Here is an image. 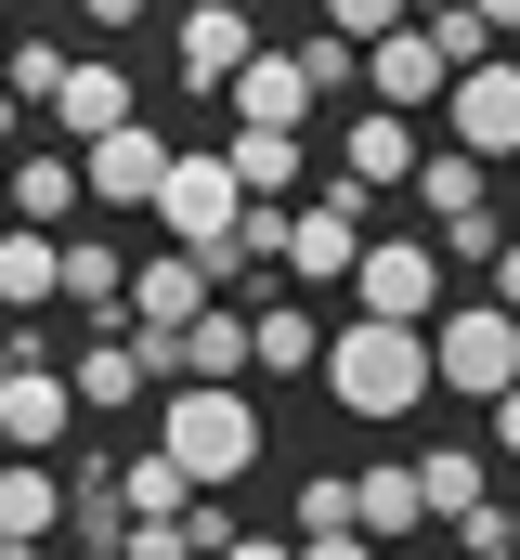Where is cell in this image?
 <instances>
[{
  "label": "cell",
  "instance_id": "cell-38",
  "mask_svg": "<svg viewBox=\"0 0 520 560\" xmlns=\"http://www.w3.org/2000/svg\"><path fill=\"white\" fill-rule=\"evenodd\" d=\"M66 560H130V548H66Z\"/></svg>",
  "mask_w": 520,
  "mask_h": 560
},
{
  "label": "cell",
  "instance_id": "cell-12",
  "mask_svg": "<svg viewBox=\"0 0 520 560\" xmlns=\"http://www.w3.org/2000/svg\"><path fill=\"white\" fill-rule=\"evenodd\" d=\"M365 92H378L390 118H416V105H442V92H456V52H442L429 26H390L378 52H365Z\"/></svg>",
  "mask_w": 520,
  "mask_h": 560
},
{
  "label": "cell",
  "instance_id": "cell-23",
  "mask_svg": "<svg viewBox=\"0 0 520 560\" xmlns=\"http://www.w3.org/2000/svg\"><path fill=\"white\" fill-rule=\"evenodd\" d=\"M222 156H235V183H248V209H273V196H299V131H222Z\"/></svg>",
  "mask_w": 520,
  "mask_h": 560
},
{
  "label": "cell",
  "instance_id": "cell-18",
  "mask_svg": "<svg viewBox=\"0 0 520 560\" xmlns=\"http://www.w3.org/2000/svg\"><path fill=\"white\" fill-rule=\"evenodd\" d=\"M79 196H92V170H79L66 143H39V156H13V183H0V209H13L26 235H52V222H79Z\"/></svg>",
  "mask_w": 520,
  "mask_h": 560
},
{
  "label": "cell",
  "instance_id": "cell-25",
  "mask_svg": "<svg viewBox=\"0 0 520 560\" xmlns=\"http://www.w3.org/2000/svg\"><path fill=\"white\" fill-rule=\"evenodd\" d=\"M118 495H130V535H156V522H182V509H196V482H182L156 443H130V456H118Z\"/></svg>",
  "mask_w": 520,
  "mask_h": 560
},
{
  "label": "cell",
  "instance_id": "cell-34",
  "mask_svg": "<svg viewBox=\"0 0 520 560\" xmlns=\"http://www.w3.org/2000/svg\"><path fill=\"white\" fill-rule=\"evenodd\" d=\"M469 13H482V39H495V26H520V0H469Z\"/></svg>",
  "mask_w": 520,
  "mask_h": 560
},
{
  "label": "cell",
  "instance_id": "cell-26",
  "mask_svg": "<svg viewBox=\"0 0 520 560\" xmlns=\"http://www.w3.org/2000/svg\"><path fill=\"white\" fill-rule=\"evenodd\" d=\"M66 66H79V52H52V39H13V52H0V92L52 118V92H66Z\"/></svg>",
  "mask_w": 520,
  "mask_h": 560
},
{
  "label": "cell",
  "instance_id": "cell-4",
  "mask_svg": "<svg viewBox=\"0 0 520 560\" xmlns=\"http://www.w3.org/2000/svg\"><path fill=\"white\" fill-rule=\"evenodd\" d=\"M235 222H248V183H235V156L209 143V156H169V183H156V235L169 248H235Z\"/></svg>",
  "mask_w": 520,
  "mask_h": 560
},
{
  "label": "cell",
  "instance_id": "cell-36",
  "mask_svg": "<svg viewBox=\"0 0 520 560\" xmlns=\"http://www.w3.org/2000/svg\"><path fill=\"white\" fill-rule=\"evenodd\" d=\"M13 131H26V105H13V92H0V143H13Z\"/></svg>",
  "mask_w": 520,
  "mask_h": 560
},
{
  "label": "cell",
  "instance_id": "cell-27",
  "mask_svg": "<svg viewBox=\"0 0 520 560\" xmlns=\"http://www.w3.org/2000/svg\"><path fill=\"white\" fill-rule=\"evenodd\" d=\"M299 535H365V482L352 469H312L299 482Z\"/></svg>",
  "mask_w": 520,
  "mask_h": 560
},
{
  "label": "cell",
  "instance_id": "cell-41",
  "mask_svg": "<svg viewBox=\"0 0 520 560\" xmlns=\"http://www.w3.org/2000/svg\"><path fill=\"white\" fill-rule=\"evenodd\" d=\"M0 469H13V443H0Z\"/></svg>",
  "mask_w": 520,
  "mask_h": 560
},
{
  "label": "cell",
  "instance_id": "cell-13",
  "mask_svg": "<svg viewBox=\"0 0 520 560\" xmlns=\"http://www.w3.org/2000/svg\"><path fill=\"white\" fill-rule=\"evenodd\" d=\"M169 156H182V143H156L143 118H130V131H105V143H79L92 196H105V209H143V222H156V183H169Z\"/></svg>",
  "mask_w": 520,
  "mask_h": 560
},
{
  "label": "cell",
  "instance_id": "cell-3",
  "mask_svg": "<svg viewBox=\"0 0 520 560\" xmlns=\"http://www.w3.org/2000/svg\"><path fill=\"white\" fill-rule=\"evenodd\" d=\"M429 378L469 392V405H508L520 392V313L508 300H456V313L429 326Z\"/></svg>",
  "mask_w": 520,
  "mask_h": 560
},
{
  "label": "cell",
  "instance_id": "cell-16",
  "mask_svg": "<svg viewBox=\"0 0 520 560\" xmlns=\"http://www.w3.org/2000/svg\"><path fill=\"white\" fill-rule=\"evenodd\" d=\"M66 430H79V392H66L52 365H13V378H0V443H13V456H52Z\"/></svg>",
  "mask_w": 520,
  "mask_h": 560
},
{
  "label": "cell",
  "instance_id": "cell-11",
  "mask_svg": "<svg viewBox=\"0 0 520 560\" xmlns=\"http://www.w3.org/2000/svg\"><path fill=\"white\" fill-rule=\"evenodd\" d=\"M416 118H390V105H365V118H339V196H390V183H416Z\"/></svg>",
  "mask_w": 520,
  "mask_h": 560
},
{
  "label": "cell",
  "instance_id": "cell-6",
  "mask_svg": "<svg viewBox=\"0 0 520 560\" xmlns=\"http://www.w3.org/2000/svg\"><path fill=\"white\" fill-rule=\"evenodd\" d=\"M209 300H222V287L196 275L182 248H143V261H130V339H143V365H156V392H169V339H182V326H196Z\"/></svg>",
  "mask_w": 520,
  "mask_h": 560
},
{
  "label": "cell",
  "instance_id": "cell-20",
  "mask_svg": "<svg viewBox=\"0 0 520 560\" xmlns=\"http://www.w3.org/2000/svg\"><path fill=\"white\" fill-rule=\"evenodd\" d=\"M52 300H66V235H26V222H13V235H0V313L39 326Z\"/></svg>",
  "mask_w": 520,
  "mask_h": 560
},
{
  "label": "cell",
  "instance_id": "cell-37",
  "mask_svg": "<svg viewBox=\"0 0 520 560\" xmlns=\"http://www.w3.org/2000/svg\"><path fill=\"white\" fill-rule=\"evenodd\" d=\"M390 560H442V535H429V548H390Z\"/></svg>",
  "mask_w": 520,
  "mask_h": 560
},
{
  "label": "cell",
  "instance_id": "cell-1",
  "mask_svg": "<svg viewBox=\"0 0 520 560\" xmlns=\"http://www.w3.org/2000/svg\"><path fill=\"white\" fill-rule=\"evenodd\" d=\"M326 392H339V418H416L442 378H429V326H378V313H352V326H326Z\"/></svg>",
  "mask_w": 520,
  "mask_h": 560
},
{
  "label": "cell",
  "instance_id": "cell-39",
  "mask_svg": "<svg viewBox=\"0 0 520 560\" xmlns=\"http://www.w3.org/2000/svg\"><path fill=\"white\" fill-rule=\"evenodd\" d=\"M235 13H273V0H235Z\"/></svg>",
  "mask_w": 520,
  "mask_h": 560
},
{
  "label": "cell",
  "instance_id": "cell-40",
  "mask_svg": "<svg viewBox=\"0 0 520 560\" xmlns=\"http://www.w3.org/2000/svg\"><path fill=\"white\" fill-rule=\"evenodd\" d=\"M0 52H13V26H0Z\"/></svg>",
  "mask_w": 520,
  "mask_h": 560
},
{
  "label": "cell",
  "instance_id": "cell-35",
  "mask_svg": "<svg viewBox=\"0 0 520 560\" xmlns=\"http://www.w3.org/2000/svg\"><path fill=\"white\" fill-rule=\"evenodd\" d=\"M495 443H508V456H520V392H508V405H495Z\"/></svg>",
  "mask_w": 520,
  "mask_h": 560
},
{
  "label": "cell",
  "instance_id": "cell-2",
  "mask_svg": "<svg viewBox=\"0 0 520 560\" xmlns=\"http://www.w3.org/2000/svg\"><path fill=\"white\" fill-rule=\"evenodd\" d=\"M260 443H273V430H260V392H169V405H156V456H169L196 495L248 482Z\"/></svg>",
  "mask_w": 520,
  "mask_h": 560
},
{
  "label": "cell",
  "instance_id": "cell-21",
  "mask_svg": "<svg viewBox=\"0 0 520 560\" xmlns=\"http://www.w3.org/2000/svg\"><path fill=\"white\" fill-rule=\"evenodd\" d=\"M365 482V548H429V495H416V456H378L352 469Z\"/></svg>",
  "mask_w": 520,
  "mask_h": 560
},
{
  "label": "cell",
  "instance_id": "cell-30",
  "mask_svg": "<svg viewBox=\"0 0 520 560\" xmlns=\"http://www.w3.org/2000/svg\"><path fill=\"white\" fill-rule=\"evenodd\" d=\"M299 560H390V548H365V535H299Z\"/></svg>",
  "mask_w": 520,
  "mask_h": 560
},
{
  "label": "cell",
  "instance_id": "cell-7",
  "mask_svg": "<svg viewBox=\"0 0 520 560\" xmlns=\"http://www.w3.org/2000/svg\"><path fill=\"white\" fill-rule=\"evenodd\" d=\"M286 275L299 287H352L365 275V196H339V183L299 196V209H286Z\"/></svg>",
  "mask_w": 520,
  "mask_h": 560
},
{
  "label": "cell",
  "instance_id": "cell-17",
  "mask_svg": "<svg viewBox=\"0 0 520 560\" xmlns=\"http://www.w3.org/2000/svg\"><path fill=\"white\" fill-rule=\"evenodd\" d=\"M143 105H130V66H105V52H79L66 66V92H52V131L66 143H105V131H130Z\"/></svg>",
  "mask_w": 520,
  "mask_h": 560
},
{
  "label": "cell",
  "instance_id": "cell-8",
  "mask_svg": "<svg viewBox=\"0 0 520 560\" xmlns=\"http://www.w3.org/2000/svg\"><path fill=\"white\" fill-rule=\"evenodd\" d=\"M442 131L469 143L482 170H495V156L520 170V66H508V52H495V66H469V79L442 92Z\"/></svg>",
  "mask_w": 520,
  "mask_h": 560
},
{
  "label": "cell",
  "instance_id": "cell-42",
  "mask_svg": "<svg viewBox=\"0 0 520 560\" xmlns=\"http://www.w3.org/2000/svg\"><path fill=\"white\" fill-rule=\"evenodd\" d=\"M508 535H520V509H508Z\"/></svg>",
  "mask_w": 520,
  "mask_h": 560
},
{
  "label": "cell",
  "instance_id": "cell-24",
  "mask_svg": "<svg viewBox=\"0 0 520 560\" xmlns=\"http://www.w3.org/2000/svg\"><path fill=\"white\" fill-rule=\"evenodd\" d=\"M248 326H260V378H326V326L299 300H260Z\"/></svg>",
  "mask_w": 520,
  "mask_h": 560
},
{
  "label": "cell",
  "instance_id": "cell-10",
  "mask_svg": "<svg viewBox=\"0 0 520 560\" xmlns=\"http://www.w3.org/2000/svg\"><path fill=\"white\" fill-rule=\"evenodd\" d=\"M66 392H79V418H118V405H143V392H156V365H143V339H130V313H118V326H79Z\"/></svg>",
  "mask_w": 520,
  "mask_h": 560
},
{
  "label": "cell",
  "instance_id": "cell-14",
  "mask_svg": "<svg viewBox=\"0 0 520 560\" xmlns=\"http://www.w3.org/2000/svg\"><path fill=\"white\" fill-rule=\"evenodd\" d=\"M416 209H429V235H469V222H495V170L469 156V143H429L416 156V183H403Z\"/></svg>",
  "mask_w": 520,
  "mask_h": 560
},
{
  "label": "cell",
  "instance_id": "cell-33",
  "mask_svg": "<svg viewBox=\"0 0 520 560\" xmlns=\"http://www.w3.org/2000/svg\"><path fill=\"white\" fill-rule=\"evenodd\" d=\"M222 560H299V548H273V535H235V548H222Z\"/></svg>",
  "mask_w": 520,
  "mask_h": 560
},
{
  "label": "cell",
  "instance_id": "cell-15",
  "mask_svg": "<svg viewBox=\"0 0 520 560\" xmlns=\"http://www.w3.org/2000/svg\"><path fill=\"white\" fill-rule=\"evenodd\" d=\"M222 105H235V131H312V79H299V52H273V39L248 52V79H235Z\"/></svg>",
  "mask_w": 520,
  "mask_h": 560
},
{
  "label": "cell",
  "instance_id": "cell-5",
  "mask_svg": "<svg viewBox=\"0 0 520 560\" xmlns=\"http://www.w3.org/2000/svg\"><path fill=\"white\" fill-rule=\"evenodd\" d=\"M352 313H378V326H442V235H365Z\"/></svg>",
  "mask_w": 520,
  "mask_h": 560
},
{
  "label": "cell",
  "instance_id": "cell-9",
  "mask_svg": "<svg viewBox=\"0 0 520 560\" xmlns=\"http://www.w3.org/2000/svg\"><path fill=\"white\" fill-rule=\"evenodd\" d=\"M260 52V13H235V0H196L182 26H169V66H182V92H235Z\"/></svg>",
  "mask_w": 520,
  "mask_h": 560
},
{
  "label": "cell",
  "instance_id": "cell-22",
  "mask_svg": "<svg viewBox=\"0 0 520 560\" xmlns=\"http://www.w3.org/2000/svg\"><path fill=\"white\" fill-rule=\"evenodd\" d=\"M416 495H429V535H456L469 509H495V495H482V443H429V456H416Z\"/></svg>",
  "mask_w": 520,
  "mask_h": 560
},
{
  "label": "cell",
  "instance_id": "cell-29",
  "mask_svg": "<svg viewBox=\"0 0 520 560\" xmlns=\"http://www.w3.org/2000/svg\"><path fill=\"white\" fill-rule=\"evenodd\" d=\"M326 26H339L352 52H378L390 26H416V0H326Z\"/></svg>",
  "mask_w": 520,
  "mask_h": 560
},
{
  "label": "cell",
  "instance_id": "cell-32",
  "mask_svg": "<svg viewBox=\"0 0 520 560\" xmlns=\"http://www.w3.org/2000/svg\"><path fill=\"white\" fill-rule=\"evenodd\" d=\"M79 13H92V26H143V0H79Z\"/></svg>",
  "mask_w": 520,
  "mask_h": 560
},
{
  "label": "cell",
  "instance_id": "cell-19",
  "mask_svg": "<svg viewBox=\"0 0 520 560\" xmlns=\"http://www.w3.org/2000/svg\"><path fill=\"white\" fill-rule=\"evenodd\" d=\"M39 535H66V469H52V456H13V469H0V548L39 560Z\"/></svg>",
  "mask_w": 520,
  "mask_h": 560
},
{
  "label": "cell",
  "instance_id": "cell-28",
  "mask_svg": "<svg viewBox=\"0 0 520 560\" xmlns=\"http://www.w3.org/2000/svg\"><path fill=\"white\" fill-rule=\"evenodd\" d=\"M286 52H299V79H312V105H326V92H352V79H365V52H352V39H339V26H312V39H286Z\"/></svg>",
  "mask_w": 520,
  "mask_h": 560
},
{
  "label": "cell",
  "instance_id": "cell-31",
  "mask_svg": "<svg viewBox=\"0 0 520 560\" xmlns=\"http://www.w3.org/2000/svg\"><path fill=\"white\" fill-rule=\"evenodd\" d=\"M482 275H495V300H508V313H520V222H508V248H495Z\"/></svg>",
  "mask_w": 520,
  "mask_h": 560
}]
</instances>
